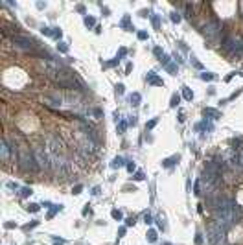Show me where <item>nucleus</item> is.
I'll return each instance as SVG.
<instances>
[{
  "mask_svg": "<svg viewBox=\"0 0 243 245\" xmlns=\"http://www.w3.org/2000/svg\"><path fill=\"white\" fill-rule=\"evenodd\" d=\"M116 90H118V94H122V92H124V85H118Z\"/></svg>",
  "mask_w": 243,
  "mask_h": 245,
  "instance_id": "nucleus-26",
  "label": "nucleus"
},
{
  "mask_svg": "<svg viewBox=\"0 0 243 245\" xmlns=\"http://www.w3.org/2000/svg\"><path fill=\"white\" fill-rule=\"evenodd\" d=\"M112 218H114V219H122V212H118V210H112Z\"/></svg>",
  "mask_w": 243,
  "mask_h": 245,
  "instance_id": "nucleus-15",
  "label": "nucleus"
},
{
  "mask_svg": "<svg viewBox=\"0 0 243 245\" xmlns=\"http://www.w3.org/2000/svg\"><path fill=\"white\" fill-rule=\"evenodd\" d=\"M13 44L20 50H33V44H31V39L24 37V35H15L13 37Z\"/></svg>",
  "mask_w": 243,
  "mask_h": 245,
  "instance_id": "nucleus-5",
  "label": "nucleus"
},
{
  "mask_svg": "<svg viewBox=\"0 0 243 245\" xmlns=\"http://www.w3.org/2000/svg\"><path fill=\"white\" fill-rule=\"evenodd\" d=\"M72 192H74V194H79V192H81V184H78V186H74V190H72Z\"/></svg>",
  "mask_w": 243,
  "mask_h": 245,
  "instance_id": "nucleus-22",
  "label": "nucleus"
},
{
  "mask_svg": "<svg viewBox=\"0 0 243 245\" xmlns=\"http://www.w3.org/2000/svg\"><path fill=\"white\" fill-rule=\"evenodd\" d=\"M135 179H136V181H142V179H144V173H136Z\"/></svg>",
  "mask_w": 243,
  "mask_h": 245,
  "instance_id": "nucleus-24",
  "label": "nucleus"
},
{
  "mask_svg": "<svg viewBox=\"0 0 243 245\" xmlns=\"http://www.w3.org/2000/svg\"><path fill=\"white\" fill-rule=\"evenodd\" d=\"M179 100H181V98H179L177 94L173 96V98H171V107H177V105H179Z\"/></svg>",
  "mask_w": 243,
  "mask_h": 245,
  "instance_id": "nucleus-12",
  "label": "nucleus"
},
{
  "mask_svg": "<svg viewBox=\"0 0 243 245\" xmlns=\"http://www.w3.org/2000/svg\"><path fill=\"white\" fill-rule=\"evenodd\" d=\"M20 194H22V197H28V195H31V190L30 188H22Z\"/></svg>",
  "mask_w": 243,
  "mask_h": 245,
  "instance_id": "nucleus-13",
  "label": "nucleus"
},
{
  "mask_svg": "<svg viewBox=\"0 0 243 245\" xmlns=\"http://www.w3.org/2000/svg\"><path fill=\"white\" fill-rule=\"evenodd\" d=\"M184 98H186V100H192V98H193V92L190 90V89H184Z\"/></svg>",
  "mask_w": 243,
  "mask_h": 245,
  "instance_id": "nucleus-11",
  "label": "nucleus"
},
{
  "mask_svg": "<svg viewBox=\"0 0 243 245\" xmlns=\"http://www.w3.org/2000/svg\"><path fill=\"white\" fill-rule=\"evenodd\" d=\"M177 160H179V157H173V159H168V160H164V166L168 168V166H171V164H177Z\"/></svg>",
  "mask_w": 243,
  "mask_h": 245,
  "instance_id": "nucleus-9",
  "label": "nucleus"
},
{
  "mask_svg": "<svg viewBox=\"0 0 243 245\" xmlns=\"http://www.w3.org/2000/svg\"><path fill=\"white\" fill-rule=\"evenodd\" d=\"M205 116H212V118H221V113H217V111H214V109H205Z\"/></svg>",
  "mask_w": 243,
  "mask_h": 245,
  "instance_id": "nucleus-7",
  "label": "nucleus"
},
{
  "mask_svg": "<svg viewBox=\"0 0 243 245\" xmlns=\"http://www.w3.org/2000/svg\"><path fill=\"white\" fill-rule=\"evenodd\" d=\"M9 151H11L9 144L6 142V140H2V160H4V162H8V159H9Z\"/></svg>",
  "mask_w": 243,
  "mask_h": 245,
  "instance_id": "nucleus-6",
  "label": "nucleus"
},
{
  "mask_svg": "<svg viewBox=\"0 0 243 245\" xmlns=\"http://www.w3.org/2000/svg\"><path fill=\"white\" fill-rule=\"evenodd\" d=\"M138 39H147V33L146 32H140V33H138Z\"/></svg>",
  "mask_w": 243,
  "mask_h": 245,
  "instance_id": "nucleus-21",
  "label": "nucleus"
},
{
  "mask_svg": "<svg viewBox=\"0 0 243 245\" xmlns=\"http://www.w3.org/2000/svg\"><path fill=\"white\" fill-rule=\"evenodd\" d=\"M129 102H133V105H138V102H140V94H131Z\"/></svg>",
  "mask_w": 243,
  "mask_h": 245,
  "instance_id": "nucleus-8",
  "label": "nucleus"
},
{
  "mask_svg": "<svg viewBox=\"0 0 243 245\" xmlns=\"http://www.w3.org/2000/svg\"><path fill=\"white\" fill-rule=\"evenodd\" d=\"M19 162H20V168L24 172H35V170H39L37 162H35V157H33V153L28 151V149H22L19 153Z\"/></svg>",
  "mask_w": 243,
  "mask_h": 245,
  "instance_id": "nucleus-2",
  "label": "nucleus"
},
{
  "mask_svg": "<svg viewBox=\"0 0 243 245\" xmlns=\"http://www.w3.org/2000/svg\"><path fill=\"white\" fill-rule=\"evenodd\" d=\"M155 125H157V120H151V122L147 124V129H151V127H155Z\"/></svg>",
  "mask_w": 243,
  "mask_h": 245,
  "instance_id": "nucleus-20",
  "label": "nucleus"
},
{
  "mask_svg": "<svg viewBox=\"0 0 243 245\" xmlns=\"http://www.w3.org/2000/svg\"><path fill=\"white\" fill-rule=\"evenodd\" d=\"M147 240H149V242H155V240H157V232H155V230H149V232H147Z\"/></svg>",
  "mask_w": 243,
  "mask_h": 245,
  "instance_id": "nucleus-10",
  "label": "nucleus"
},
{
  "mask_svg": "<svg viewBox=\"0 0 243 245\" xmlns=\"http://www.w3.org/2000/svg\"><path fill=\"white\" fill-rule=\"evenodd\" d=\"M122 162H124V160H122V159H114L111 166H112V168H118V166H122Z\"/></svg>",
  "mask_w": 243,
  "mask_h": 245,
  "instance_id": "nucleus-14",
  "label": "nucleus"
},
{
  "mask_svg": "<svg viewBox=\"0 0 243 245\" xmlns=\"http://www.w3.org/2000/svg\"><path fill=\"white\" fill-rule=\"evenodd\" d=\"M28 210H30V212H37L39 206H37V205H30V208H28Z\"/></svg>",
  "mask_w": 243,
  "mask_h": 245,
  "instance_id": "nucleus-19",
  "label": "nucleus"
},
{
  "mask_svg": "<svg viewBox=\"0 0 243 245\" xmlns=\"http://www.w3.org/2000/svg\"><path fill=\"white\" fill-rule=\"evenodd\" d=\"M85 24H89V26H94V19H92V17H87V19H85Z\"/></svg>",
  "mask_w": 243,
  "mask_h": 245,
  "instance_id": "nucleus-17",
  "label": "nucleus"
},
{
  "mask_svg": "<svg viewBox=\"0 0 243 245\" xmlns=\"http://www.w3.org/2000/svg\"><path fill=\"white\" fill-rule=\"evenodd\" d=\"M171 20H173V22H179V20H181V17H179L177 13H173V15H171Z\"/></svg>",
  "mask_w": 243,
  "mask_h": 245,
  "instance_id": "nucleus-18",
  "label": "nucleus"
},
{
  "mask_svg": "<svg viewBox=\"0 0 243 245\" xmlns=\"http://www.w3.org/2000/svg\"><path fill=\"white\" fill-rule=\"evenodd\" d=\"M202 35L212 41V43H217L219 41V35H221V22L219 20H210L208 24L202 26Z\"/></svg>",
  "mask_w": 243,
  "mask_h": 245,
  "instance_id": "nucleus-3",
  "label": "nucleus"
},
{
  "mask_svg": "<svg viewBox=\"0 0 243 245\" xmlns=\"http://www.w3.org/2000/svg\"><path fill=\"white\" fill-rule=\"evenodd\" d=\"M201 78H202V79H212V78H214V76H212V74H202V76H201Z\"/></svg>",
  "mask_w": 243,
  "mask_h": 245,
  "instance_id": "nucleus-23",
  "label": "nucleus"
},
{
  "mask_svg": "<svg viewBox=\"0 0 243 245\" xmlns=\"http://www.w3.org/2000/svg\"><path fill=\"white\" fill-rule=\"evenodd\" d=\"M168 70H170L171 74H177V65H168Z\"/></svg>",
  "mask_w": 243,
  "mask_h": 245,
  "instance_id": "nucleus-16",
  "label": "nucleus"
},
{
  "mask_svg": "<svg viewBox=\"0 0 243 245\" xmlns=\"http://www.w3.org/2000/svg\"><path fill=\"white\" fill-rule=\"evenodd\" d=\"M127 170L133 172V170H135V164H133V162H129V164H127Z\"/></svg>",
  "mask_w": 243,
  "mask_h": 245,
  "instance_id": "nucleus-25",
  "label": "nucleus"
},
{
  "mask_svg": "<svg viewBox=\"0 0 243 245\" xmlns=\"http://www.w3.org/2000/svg\"><path fill=\"white\" fill-rule=\"evenodd\" d=\"M206 234H208L210 245H225V242H227V229H223L216 221H212V223L208 225Z\"/></svg>",
  "mask_w": 243,
  "mask_h": 245,
  "instance_id": "nucleus-1",
  "label": "nucleus"
},
{
  "mask_svg": "<svg viewBox=\"0 0 243 245\" xmlns=\"http://www.w3.org/2000/svg\"><path fill=\"white\" fill-rule=\"evenodd\" d=\"M166 245H170V243H166Z\"/></svg>",
  "mask_w": 243,
  "mask_h": 245,
  "instance_id": "nucleus-27",
  "label": "nucleus"
},
{
  "mask_svg": "<svg viewBox=\"0 0 243 245\" xmlns=\"http://www.w3.org/2000/svg\"><path fill=\"white\" fill-rule=\"evenodd\" d=\"M33 157H35V162H37L39 168H43V170H50L52 168V160H50V157H48L44 148H40V146L35 148L33 149Z\"/></svg>",
  "mask_w": 243,
  "mask_h": 245,
  "instance_id": "nucleus-4",
  "label": "nucleus"
}]
</instances>
